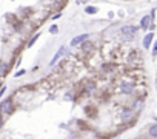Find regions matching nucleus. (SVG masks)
<instances>
[{
	"label": "nucleus",
	"instance_id": "nucleus-1",
	"mask_svg": "<svg viewBox=\"0 0 157 139\" xmlns=\"http://www.w3.org/2000/svg\"><path fill=\"white\" fill-rule=\"evenodd\" d=\"M119 91L122 94H133L134 93V85L133 82H128V81H122L119 84Z\"/></svg>",
	"mask_w": 157,
	"mask_h": 139
},
{
	"label": "nucleus",
	"instance_id": "nucleus-2",
	"mask_svg": "<svg viewBox=\"0 0 157 139\" xmlns=\"http://www.w3.org/2000/svg\"><path fill=\"white\" fill-rule=\"evenodd\" d=\"M13 111V100L11 99H5L0 104V114H9Z\"/></svg>",
	"mask_w": 157,
	"mask_h": 139
},
{
	"label": "nucleus",
	"instance_id": "nucleus-3",
	"mask_svg": "<svg viewBox=\"0 0 157 139\" xmlns=\"http://www.w3.org/2000/svg\"><path fill=\"white\" fill-rule=\"evenodd\" d=\"M137 33V28L136 26H123V28L120 29V34L125 36L126 39H131V37H134Z\"/></svg>",
	"mask_w": 157,
	"mask_h": 139
},
{
	"label": "nucleus",
	"instance_id": "nucleus-4",
	"mask_svg": "<svg viewBox=\"0 0 157 139\" xmlns=\"http://www.w3.org/2000/svg\"><path fill=\"white\" fill-rule=\"evenodd\" d=\"M88 34H82V36H77V37H74V39L71 40V46H77V45H80V44H83V42L88 39Z\"/></svg>",
	"mask_w": 157,
	"mask_h": 139
},
{
	"label": "nucleus",
	"instance_id": "nucleus-5",
	"mask_svg": "<svg viewBox=\"0 0 157 139\" xmlns=\"http://www.w3.org/2000/svg\"><path fill=\"white\" fill-rule=\"evenodd\" d=\"M133 114H134V111L133 110H129V108H123L122 110V113H120V117L123 121H128V119H131L133 117Z\"/></svg>",
	"mask_w": 157,
	"mask_h": 139
},
{
	"label": "nucleus",
	"instance_id": "nucleus-6",
	"mask_svg": "<svg viewBox=\"0 0 157 139\" xmlns=\"http://www.w3.org/2000/svg\"><path fill=\"white\" fill-rule=\"evenodd\" d=\"M153 37H154L153 33H149V34L145 36V39H143V46H145V48H148V46L151 45V40H153Z\"/></svg>",
	"mask_w": 157,
	"mask_h": 139
},
{
	"label": "nucleus",
	"instance_id": "nucleus-7",
	"mask_svg": "<svg viewBox=\"0 0 157 139\" xmlns=\"http://www.w3.org/2000/svg\"><path fill=\"white\" fill-rule=\"evenodd\" d=\"M149 22H151V19H149V15H145V17L142 19V22H140V28H143V29H147L148 26H149Z\"/></svg>",
	"mask_w": 157,
	"mask_h": 139
},
{
	"label": "nucleus",
	"instance_id": "nucleus-8",
	"mask_svg": "<svg viewBox=\"0 0 157 139\" xmlns=\"http://www.w3.org/2000/svg\"><path fill=\"white\" fill-rule=\"evenodd\" d=\"M63 53H65V48L62 46V48H60V50H59V51H57V54H56V56H54V57H52V60H51V65H54V63H56V62L59 60V57H62V56H63Z\"/></svg>",
	"mask_w": 157,
	"mask_h": 139
},
{
	"label": "nucleus",
	"instance_id": "nucleus-9",
	"mask_svg": "<svg viewBox=\"0 0 157 139\" xmlns=\"http://www.w3.org/2000/svg\"><path fill=\"white\" fill-rule=\"evenodd\" d=\"M82 50H83V53H89L91 50H93V44H91V42H83L82 44Z\"/></svg>",
	"mask_w": 157,
	"mask_h": 139
},
{
	"label": "nucleus",
	"instance_id": "nucleus-10",
	"mask_svg": "<svg viewBox=\"0 0 157 139\" xmlns=\"http://www.w3.org/2000/svg\"><path fill=\"white\" fill-rule=\"evenodd\" d=\"M85 85H86V90H88V91H94L96 90V84L94 82H85Z\"/></svg>",
	"mask_w": 157,
	"mask_h": 139
},
{
	"label": "nucleus",
	"instance_id": "nucleus-11",
	"mask_svg": "<svg viewBox=\"0 0 157 139\" xmlns=\"http://www.w3.org/2000/svg\"><path fill=\"white\" fill-rule=\"evenodd\" d=\"M149 135H151V138H156V136H157V125H151Z\"/></svg>",
	"mask_w": 157,
	"mask_h": 139
},
{
	"label": "nucleus",
	"instance_id": "nucleus-12",
	"mask_svg": "<svg viewBox=\"0 0 157 139\" xmlns=\"http://www.w3.org/2000/svg\"><path fill=\"white\" fill-rule=\"evenodd\" d=\"M85 13H88V14H96V13H97V8H94V6H86V8H85Z\"/></svg>",
	"mask_w": 157,
	"mask_h": 139
},
{
	"label": "nucleus",
	"instance_id": "nucleus-13",
	"mask_svg": "<svg viewBox=\"0 0 157 139\" xmlns=\"http://www.w3.org/2000/svg\"><path fill=\"white\" fill-rule=\"evenodd\" d=\"M6 68H8V65H6V63H0V76H2V74H5V71H6Z\"/></svg>",
	"mask_w": 157,
	"mask_h": 139
},
{
	"label": "nucleus",
	"instance_id": "nucleus-14",
	"mask_svg": "<svg viewBox=\"0 0 157 139\" xmlns=\"http://www.w3.org/2000/svg\"><path fill=\"white\" fill-rule=\"evenodd\" d=\"M39 36H40V34H36V36H34V37H32V39H31V42H29V44H28V46H31V45H32V44H34V42H36V40H37V39H39Z\"/></svg>",
	"mask_w": 157,
	"mask_h": 139
},
{
	"label": "nucleus",
	"instance_id": "nucleus-15",
	"mask_svg": "<svg viewBox=\"0 0 157 139\" xmlns=\"http://www.w3.org/2000/svg\"><path fill=\"white\" fill-rule=\"evenodd\" d=\"M50 31H51L52 34H56V33H57V26H56V25H54V26H51V29H50Z\"/></svg>",
	"mask_w": 157,
	"mask_h": 139
},
{
	"label": "nucleus",
	"instance_id": "nucleus-16",
	"mask_svg": "<svg viewBox=\"0 0 157 139\" xmlns=\"http://www.w3.org/2000/svg\"><path fill=\"white\" fill-rule=\"evenodd\" d=\"M59 17H60V13H57V14L52 15V19H59Z\"/></svg>",
	"mask_w": 157,
	"mask_h": 139
},
{
	"label": "nucleus",
	"instance_id": "nucleus-17",
	"mask_svg": "<svg viewBox=\"0 0 157 139\" xmlns=\"http://www.w3.org/2000/svg\"><path fill=\"white\" fill-rule=\"evenodd\" d=\"M5 93V88H2V90H0V98H2V94Z\"/></svg>",
	"mask_w": 157,
	"mask_h": 139
},
{
	"label": "nucleus",
	"instance_id": "nucleus-18",
	"mask_svg": "<svg viewBox=\"0 0 157 139\" xmlns=\"http://www.w3.org/2000/svg\"><path fill=\"white\" fill-rule=\"evenodd\" d=\"M2 124H3V119H2V116H0V128H2Z\"/></svg>",
	"mask_w": 157,
	"mask_h": 139
}]
</instances>
